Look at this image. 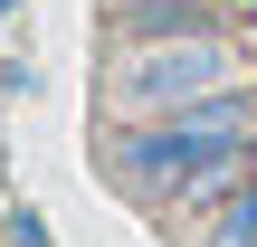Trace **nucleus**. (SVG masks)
Returning a JSON list of instances; mask_svg holds the SVG:
<instances>
[{
    "mask_svg": "<svg viewBox=\"0 0 257 247\" xmlns=\"http://www.w3.org/2000/svg\"><path fill=\"white\" fill-rule=\"evenodd\" d=\"M95 171L114 181V200L181 219L200 200H219L238 171H257V86L200 95L181 114H143V124H105L95 133Z\"/></svg>",
    "mask_w": 257,
    "mask_h": 247,
    "instance_id": "1",
    "label": "nucleus"
},
{
    "mask_svg": "<svg viewBox=\"0 0 257 247\" xmlns=\"http://www.w3.org/2000/svg\"><path fill=\"white\" fill-rule=\"evenodd\" d=\"M229 86H248L238 38H229L219 19H200V29H172V38L105 48V67H95V114H105V124H143V114H181V105L229 95Z\"/></svg>",
    "mask_w": 257,
    "mask_h": 247,
    "instance_id": "2",
    "label": "nucleus"
},
{
    "mask_svg": "<svg viewBox=\"0 0 257 247\" xmlns=\"http://www.w3.org/2000/svg\"><path fill=\"white\" fill-rule=\"evenodd\" d=\"M172 228H181V247H257V171H238L219 200L181 209Z\"/></svg>",
    "mask_w": 257,
    "mask_h": 247,
    "instance_id": "3",
    "label": "nucleus"
},
{
    "mask_svg": "<svg viewBox=\"0 0 257 247\" xmlns=\"http://www.w3.org/2000/svg\"><path fill=\"white\" fill-rule=\"evenodd\" d=\"M0 10H10V0H0Z\"/></svg>",
    "mask_w": 257,
    "mask_h": 247,
    "instance_id": "4",
    "label": "nucleus"
}]
</instances>
